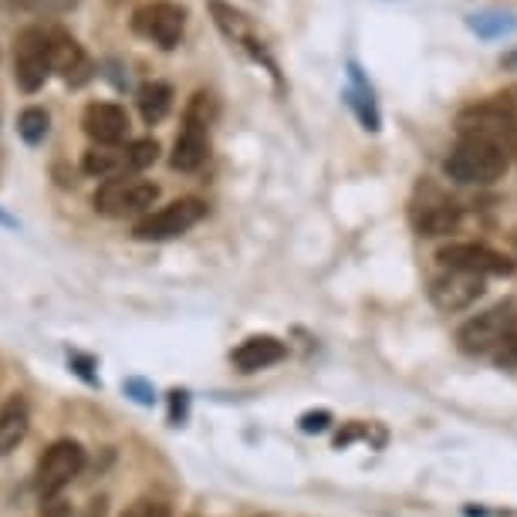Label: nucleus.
<instances>
[{
    "instance_id": "nucleus-23",
    "label": "nucleus",
    "mask_w": 517,
    "mask_h": 517,
    "mask_svg": "<svg viewBox=\"0 0 517 517\" xmlns=\"http://www.w3.org/2000/svg\"><path fill=\"white\" fill-rule=\"evenodd\" d=\"M41 517H71V504L65 497H55V501H44L41 504Z\"/></svg>"
},
{
    "instance_id": "nucleus-24",
    "label": "nucleus",
    "mask_w": 517,
    "mask_h": 517,
    "mask_svg": "<svg viewBox=\"0 0 517 517\" xmlns=\"http://www.w3.org/2000/svg\"><path fill=\"white\" fill-rule=\"evenodd\" d=\"M105 511H109V501H105V497H95V501H88L82 517H105Z\"/></svg>"
},
{
    "instance_id": "nucleus-13",
    "label": "nucleus",
    "mask_w": 517,
    "mask_h": 517,
    "mask_svg": "<svg viewBox=\"0 0 517 517\" xmlns=\"http://www.w3.org/2000/svg\"><path fill=\"white\" fill-rule=\"evenodd\" d=\"M31 430V406L21 392L7 396V403L0 406V457L14 453L24 443V436Z\"/></svg>"
},
{
    "instance_id": "nucleus-14",
    "label": "nucleus",
    "mask_w": 517,
    "mask_h": 517,
    "mask_svg": "<svg viewBox=\"0 0 517 517\" xmlns=\"http://www.w3.org/2000/svg\"><path fill=\"white\" fill-rule=\"evenodd\" d=\"M284 355H288V349H284V342H278L274 335H251L247 342L237 345L234 365L240 372H261L278 365Z\"/></svg>"
},
{
    "instance_id": "nucleus-10",
    "label": "nucleus",
    "mask_w": 517,
    "mask_h": 517,
    "mask_svg": "<svg viewBox=\"0 0 517 517\" xmlns=\"http://www.w3.org/2000/svg\"><path fill=\"white\" fill-rule=\"evenodd\" d=\"M82 126H85V136L98 142L102 149H112L119 142L129 139V112L115 102H92L82 115Z\"/></svg>"
},
{
    "instance_id": "nucleus-26",
    "label": "nucleus",
    "mask_w": 517,
    "mask_h": 517,
    "mask_svg": "<svg viewBox=\"0 0 517 517\" xmlns=\"http://www.w3.org/2000/svg\"><path fill=\"white\" fill-rule=\"evenodd\" d=\"M28 4L34 7V11H55V0H28Z\"/></svg>"
},
{
    "instance_id": "nucleus-11",
    "label": "nucleus",
    "mask_w": 517,
    "mask_h": 517,
    "mask_svg": "<svg viewBox=\"0 0 517 517\" xmlns=\"http://www.w3.org/2000/svg\"><path fill=\"white\" fill-rule=\"evenodd\" d=\"M484 294V278L467 271H447L430 281V301L440 311H463Z\"/></svg>"
},
{
    "instance_id": "nucleus-9",
    "label": "nucleus",
    "mask_w": 517,
    "mask_h": 517,
    "mask_svg": "<svg viewBox=\"0 0 517 517\" xmlns=\"http://www.w3.org/2000/svg\"><path fill=\"white\" fill-rule=\"evenodd\" d=\"M183 28H186V11L180 4H173V0H156V4L142 7L136 14V31L153 38L163 51H173L180 44Z\"/></svg>"
},
{
    "instance_id": "nucleus-18",
    "label": "nucleus",
    "mask_w": 517,
    "mask_h": 517,
    "mask_svg": "<svg viewBox=\"0 0 517 517\" xmlns=\"http://www.w3.org/2000/svg\"><path fill=\"white\" fill-rule=\"evenodd\" d=\"M460 227V210L453 203H436V207H426L420 217V234L423 237H443L450 230Z\"/></svg>"
},
{
    "instance_id": "nucleus-4",
    "label": "nucleus",
    "mask_w": 517,
    "mask_h": 517,
    "mask_svg": "<svg viewBox=\"0 0 517 517\" xmlns=\"http://www.w3.org/2000/svg\"><path fill=\"white\" fill-rule=\"evenodd\" d=\"M55 71L51 61V34L48 28H24L14 41V82L21 92H41Z\"/></svg>"
},
{
    "instance_id": "nucleus-7",
    "label": "nucleus",
    "mask_w": 517,
    "mask_h": 517,
    "mask_svg": "<svg viewBox=\"0 0 517 517\" xmlns=\"http://www.w3.org/2000/svg\"><path fill=\"white\" fill-rule=\"evenodd\" d=\"M436 261L447 267V271H467V274H480V278H487V274H511L514 271L511 257L497 254L494 247H487V244H474V240L443 247V251L436 254Z\"/></svg>"
},
{
    "instance_id": "nucleus-17",
    "label": "nucleus",
    "mask_w": 517,
    "mask_h": 517,
    "mask_svg": "<svg viewBox=\"0 0 517 517\" xmlns=\"http://www.w3.org/2000/svg\"><path fill=\"white\" fill-rule=\"evenodd\" d=\"M82 173L98 176V180H115V176H126V153L122 149H88L82 159Z\"/></svg>"
},
{
    "instance_id": "nucleus-8",
    "label": "nucleus",
    "mask_w": 517,
    "mask_h": 517,
    "mask_svg": "<svg viewBox=\"0 0 517 517\" xmlns=\"http://www.w3.org/2000/svg\"><path fill=\"white\" fill-rule=\"evenodd\" d=\"M511 322H514V315H511V308H504V305H497V308L484 311V315L470 318V322L457 332L460 349L467 355L497 352V349H501V342H504V335H507V328H511Z\"/></svg>"
},
{
    "instance_id": "nucleus-12",
    "label": "nucleus",
    "mask_w": 517,
    "mask_h": 517,
    "mask_svg": "<svg viewBox=\"0 0 517 517\" xmlns=\"http://www.w3.org/2000/svg\"><path fill=\"white\" fill-rule=\"evenodd\" d=\"M48 34H51V61H55L58 75L65 78V85L78 88V85L92 82L95 68H92V61H88L82 44L61 28H48Z\"/></svg>"
},
{
    "instance_id": "nucleus-5",
    "label": "nucleus",
    "mask_w": 517,
    "mask_h": 517,
    "mask_svg": "<svg viewBox=\"0 0 517 517\" xmlns=\"http://www.w3.org/2000/svg\"><path fill=\"white\" fill-rule=\"evenodd\" d=\"M85 470V450L75 440H58L44 450V457L38 463V474H34V490H38L41 504L61 497L71 480Z\"/></svg>"
},
{
    "instance_id": "nucleus-2",
    "label": "nucleus",
    "mask_w": 517,
    "mask_h": 517,
    "mask_svg": "<svg viewBox=\"0 0 517 517\" xmlns=\"http://www.w3.org/2000/svg\"><path fill=\"white\" fill-rule=\"evenodd\" d=\"M213 102L207 92H196L190 109H186V119H183V129L180 136L173 142V156H169V166L180 169V173H193V169H200L207 163L210 156V112Z\"/></svg>"
},
{
    "instance_id": "nucleus-16",
    "label": "nucleus",
    "mask_w": 517,
    "mask_h": 517,
    "mask_svg": "<svg viewBox=\"0 0 517 517\" xmlns=\"http://www.w3.org/2000/svg\"><path fill=\"white\" fill-rule=\"evenodd\" d=\"M136 102H139L142 122H146V126H156V122H163L169 109H173V88L166 82H146V85H139Z\"/></svg>"
},
{
    "instance_id": "nucleus-22",
    "label": "nucleus",
    "mask_w": 517,
    "mask_h": 517,
    "mask_svg": "<svg viewBox=\"0 0 517 517\" xmlns=\"http://www.w3.org/2000/svg\"><path fill=\"white\" fill-rule=\"evenodd\" d=\"M497 359H501L504 365H517V318L511 322V328H507L501 349H497Z\"/></svg>"
},
{
    "instance_id": "nucleus-21",
    "label": "nucleus",
    "mask_w": 517,
    "mask_h": 517,
    "mask_svg": "<svg viewBox=\"0 0 517 517\" xmlns=\"http://www.w3.org/2000/svg\"><path fill=\"white\" fill-rule=\"evenodd\" d=\"M122 517H169V507L163 501H146V497H142V501L132 504Z\"/></svg>"
},
{
    "instance_id": "nucleus-6",
    "label": "nucleus",
    "mask_w": 517,
    "mask_h": 517,
    "mask_svg": "<svg viewBox=\"0 0 517 517\" xmlns=\"http://www.w3.org/2000/svg\"><path fill=\"white\" fill-rule=\"evenodd\" d=\"M203 217H207V207H203L200 200H193V196H183V200H173L163 210H153V213H146V217H139L136 227H132V237L142 240V244L173 240L200 224Z\"/></svg>"
},
{
    "instance_id": "nucleus-19",
    "label": "nucleus",
    "mask_w": 517,
    "mask_h": 517,
    "mask_svg": "<svg viewBox=\"0 0 517 517\" xmlns=\"http://www.w3.org/2000/svg\"><path fill=\"white\" fill-rule=\"evenodd\" d=\"M51 132V115L41 109V105H28L21 115H17V136H21L28 146H41Z\"/></svg>"
},
{
    "instance_id": "nucleus-27",
    "label": "nucleus",
    "mask_w": 517,
    "mask_h": 517,
    "mask_svg": "<svg viewBox=\"0 0 517 517\" xmlns=\"http://www.w3.org/2000/svg\"><path fill=\"white\" fill-rule=\"evenodd\" d=\"M0 224H4V227H11V224H14V220H11V217H7V213H0Z\"/></svg>"
},
{
    "instance_id": "nucleus-1",
    "label": "nucleus",
    "mask_w": 517,
    "mask_h": 517,
    "mask_svg": "<svg viewBox=\"0 0 517 517\" xmlns=\"http://www.w3.org/2000/svg\"><path fill=\"white\" fill-rule=\"evenodd\" d=\"M447 173L457 183H494L507 173V149L484 136H463L447 159Z\"/></svg>"
},
{
    "instance_id": "nucleus-15",
    "label": "nucleus",
    "mask_w": 517,
    "mask_h": 517,
    "mask_svg": "<svg viewBox=\"0 0 517 517\" xmlns=\"http://www.w3.org/2000/svg\"><path fill=\"white\" fill-rule=\"evenodd\" d=\"M210 14H213V24L220 28L227 41L240 44V48H247V44L254 41V31H251V21H247L244 11H237L234 4H227V0H207Z\"/></svg>"
},
{
    "instance_id": "nucleus-20",
    "label": "nucleus",
    "mask_w": 517,
    "mask_h": 517,
    "mask_svg": "<svg viewBox=\"0 0 517 517\" xmlns=\"http://www.w3.org/2000/svg\"><path fill=\"white\" fill-rule=\"evenodd\" d=\"M126 176L132 173H142V169H149L159 159V142L156 139H136V142H129L126 149Z\"/></svg>"
},
{
    "instance_id": "nucleus-3",
    "label": "nucleus",
    "mask_w": 517,
    "mask_h": 517,
    "mask_svg": "<svg viewBox=\"0 0 517 517\" xmlns=\"http://www.w3.org/2000/svg\"><path fill=\"white\" fill-rule=\"evenodd\" d=\"M159 200V186L149 180H139V176H115V180H105L95 190V210L105 213L112 220H126V217H146L153 213V203Z\"/></svg>"
},
{
    "instance_id": "nucleus-25",
    "label": "nucleus",
    "mask_w": 517,
    "mask_h": 517,
    "mask_svg": "<svg viewBox=\"0 0 517 517\" xmlns=\"http://www.w3.org/2000/svg\"><path fill=\"white\" fill-rule=\"evenodd\" d=\"M325 423H328V413H318V416H305L301 420V430H325Z\"/></svg>"
}]
</instances>
